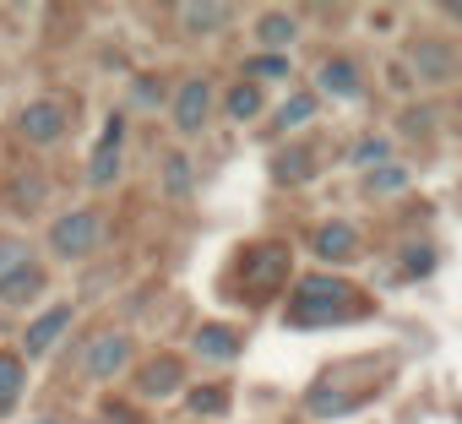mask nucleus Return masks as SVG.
<instances>
[{"label":"nucleus","instance_id":"f257e3e1","mask_svg":"<svg viewBox=\"0 0 462 424\" xmlns=\"http://www.w3.org/2000/svg\"><path fill=\"white\" fill-rule=\"evenodd\" d=\"M370 305L359 300V289L343 283V278H332V272H310L289 294V321L294 327H332V321H354Z\"/></svg>","mask_w":462,"mask_h":424},{"label":"nucleus","instance_id":"f03ea898","mask_svg":"<svg viewBox=\"0 0 462 424\" xmlns=\"http://www.w3.org/2000/svg\"><path fill=\"white\" fill-rule=\"evenodd\" d=\"M235 294L228 300H240V305H267L273 294H283L289 283V251L283 245H245V256L235 262Z\"/></svg>","mask_w":462,"mask_h":424},{"label":"nucleus","instance_id":"7ed1b4c3","mask_svg":"<svg viewBox=\"0 0 462 424\" xmlns=\"http://www.w3.org/2000/svg\"><path fill=\"white\" fill-rule=\"evenodd\" d=\"M98 245H104V218H98V212H88V207H77V212H66V218L50 224V251L60 262H82Z\"/></svg>","mask_w":462,"mask_h":424},{"label":"nucleus","instance_id":"20e7f679","mask_svg":"<svg viewBox=\"0 0 462 424\" xmlns=\"http://www.w3.org/2000/svg\"><path fill=\"white\" fill-rule=\"evenodd\" d=\"M125 364H131V337H125V332H98V337L82 348V359H77V370H82L88 381H115Z\"/></svg>","mask_w":462,"mask_h":424},{"label":"nucleus","instance_id":"39448f33","mask_svg":"<svg viewBox=\"0 0 462 424\" xmlns=\"http://www.w3.org/2000/svg\"><path fill=\"white\" fill-rule=\"evenodd\" d=\"M66 125H71V115H66V104H55V98H39V104H28V109L17 115V131H23L28 142H39V147L60 142Z\"/></svg>","mask_w":462,"mask_h":424},{"label":"nucleus","instance_id":"423d86ee","mask_svg":"<svg viewBox=\"0 0 462 424\" xmlns=\"http://www.w3.org/2000/svg\"><path fill=\"white\" fill-rule=\"evenodd\" d=\"M207 109H212V82L207 77H190L180 93H174V131L180 136H196L207 125Z\"/></svg>","mask_w":462,"mask_h":424},{"label":"nucleus","instance_id":"0eeeda50","mask_svg":"<svg viewBox=\"0 0 462 424\" xmlns=\"http://www.w3.org/2000/svg\"><path fill=\"white\" fill-rule=\"evenodd\" d=\"M120 142H125V120L120 115H109V125H104V136H98V147H93V158H88V185H115V174H120Z\"/></svg>","mask_w":462,"mask_h":424},{"label":"nucleus","instance_id":"6e6552de","mask_svg":"<svg viewBox=\"0 0 462 424\" xmlns=\"http://www.w3.org/2000/svg\"><path fill=\"white\" fill-rule=\"evenodd\" d=\"M180 381H185L180 359H174V354H158V359H147V364H142L136 392H142V397H174V392H180Z\"/></svg>","mask_w":462,"mask_h":424},{"label":"nucleus","instance_id":"1a4fd4ad","mask_svg":"<svg viewBox=\"0 0 462 424\" xmlns=\"http://www.w3.org/2000/svg\"><path fill=\"white\" fill-rule=\"evenodd\" d=\"M66 327H71V305H55V310H44V316L28 327V337H23V343H28V359H44V354L60 343V332H66Z\"/></svg>","mask_w":462,"mask_h":424},{"label":"nucleus","instance_id":"9d476101","mask_svg":"<svg viewBox=\"0 0 462 424\" xmlns=\"http://www.w3.org/2000/svg\"><path fill=\"white\" fill-rule=\"evenodd\" d=\"M174 23H180L190 39H207V33H223L228 23H235V6H180Z\"/></svg>","mask_w":462,"mask_h":424},{"label":"nucleus","instance_id":"9b49d317","mask_svg":"<svg viewBox=\"0 0 462 424\" xmlns=\"http://www.w3.org/2000/svg\"><path fill=\"white\" fill-rule=\"evenodd\" d=\"M316 256H321V262H354V256H359V229H354V224H327V229H316Z\"/></svg>","mask_w":462,"mask_h":424},{"label":"nucleus","instance_id":"f8f14e48","mask_svg":"<svg viewBox=\"0 0 462 424\" xmlns=\"http://www.w3.org/2000/svg\"><path fill=\"white\" fill-rule=\"evenodd\" d=\"M413 71H419L424 82H451L457 60H451V50H446V44L424 39V44H413Z\"/></svg>","mask_w":462,"mask_h":424},{"label":"nucleus","instance_id":"ddd939ff","mask_svg":"<svg viewBox=\"0 0 462 424\" xmlns=\"http://www.w3.org/2000/svg\"><path fill=\"white\" fill-rule=\"evenodd\" d=\"M294 33H300V23H294L289 12H267V17L256 23V39H262L267 55H283V50L294 44Z\"/></svg>","mask_w":462,"mask_h":424},{"label":"nucleus","instance_id":"4468645a","mask_svg":"<svg viewBox=\"0 0 462 424\" xmlns=\"http://www.w3.org/2000/svg\"><path fill=\"white\" fill-rule=\"evenodd\" d=\"M196 354L228 364V359H240V337L228 332V327H201V332H196Z\"/></svg>","mask_w":462,"mask_h":424},{"label":"nucleus","instance_id":"2eb2a0df","mask_svg":"<svg viewBox=\"0 0 462 424\" xmlns=\"http://www.w3.org/2000/svg\"><path fill=\"white\" fill-rule=\"evenodd\" d=\"M321 93H332V98H359L365 82H359V71H354L348 60H327V66H321Z\"/></svg>","mask_w":462,"mask_h":424},{"label":"nucleus","instance_id":"dca6fc26","mask_svg":"<svg viewBox=\"0 0 462 424\" xmlns=\"http://www.w3.org/2000/svg\"><path fill=\"white\" fill-rule=\"evenodd\" d=\"M273 174H278V180H289V185H305V180L316 174V152H310V147H289V152H278Z\"/></svg>","mask_w":462,"mask_h":424},{"label":"nucleus","instance_id":"f3484780","mask_svg":"<svg viewBox=\"0 0 462 424\" xmlns=\"http://www.w3.org/2000/svg\"><path fill=\"white\" fill-rule=\"evenodd\" d=\"M39 294H44V267H23L12 283H0V300H6V305H28Z\"/></svg>","mask_w":462,"mask_h":424},{"label":"nucleus","instance_id":"a211bd4d","mask_svg":"<svg viewBox=\"0 0 462 424\" xmlns=\"http://www.w3.org/2000/svg\"><path fill=\"white\" fill-rule=\"evenodd\" d=\"M23 386H28V370H23V359H17V354H0V413H6V408L23 397Z\"/></svg>","mask_w":462,"mask_h":424},{"label":"nucleus","instance_id":"6ab92c4d","mask_svg":"<svg viewBox=\"0 0 462 424\" xmlns=\"http://www.w3.org/2000/svg\"><path fill=\"white\" fill-rule=\"evenodd\" d=\"M23 267H33V256H28V240H12V235H0V283H12Z\"/></svg>","mask_w":462,"mask_h":424},{"label":"nucleus","instance_id":"aec40b11","mask_svg":"<svg viewBox=\"0 0 462 424\" xmlns=\"http://www.w3.org/2000/svg\"><path fill=\"white\" fill-rule=\"evenodd\" d=\"M228 120H251V115H262V88L256 82H240V88H228Z\"/></svg>","mask_w":462,"mask_h":424},{"label":"nucleus","instance_id":"412c9836","mask_svg":"<svg viewBox=\"0 0 462 424\" xmlns=\"http://www.w3.org/2000/svg\"><path fill=\"white\" fill-rule=\"evenodd\" d=\"M310 115H316V93H294V98L278 104V125H283V131H300Z\"/></svg>","mask_w":462,"mask_h":424},{"label":"nucleus","instance_id":"4be33fe9","mask_svg":"<svg viewBox=\"0 0 462 424\" xmlns=\"http://www.w3.org/2000/svg\"><path fill=\"white\" fill-rule=\"evenodd\" d=\"M163 190L169 196H190V158L185 152H169L163 158Z\"/></svg>","mask_w":462,"mask_h":424},{"label":"nucleus","instance_id":"5701e85b","mask_svg":"<svg viewBox=\"0 0 462 424\" xmlns=\"http://www.w3.org/2000/svg\"><path fill=\"white\" fill-rule=\"evenodd\" d=\"M185 402H190V413H223V408H228V397H223L217 386H201V392H190Z\"/></svg>","mask_w":462,"mask_h":424},{"label":"nucleus","instance_id":"b1692460","mask_svg":"<svg viewBox=\"0 0 462 424\" xmlns=\"http://www.w3.org/2000/svg\"><path fill=\"white\" fill-rule=\"evenodd\" d=\"M245 71L251 77H289V55H256Z\"/></svg>","mask_w":462,"mask_h":424},{"label":"nucleus","instance_id":"393cba45","mask_svg":"<svg viewBox=\"0 0 462 424\" xmlns=\"http://www.w3.org/2000/svg\"><path fill=\"white\" fill-rule=\"evenodd\" d=\"M354 163H365V169H375V163H386V142H381V136H370V142H359V147H354Z\"/></svg>","mask_w":462,"mask_h":424},{"label":"nucleus","instance_id":"a878e982","mask_svg":"<svg viewBox=\"0 0 462 424\" xmlns=\"http://www.w3.org/2000/svg\"><path fill=\"white\" fill-rule=\"evenodd\" d=\"M402 169H370V190H402Z\"/></svg>","mask_w":462,"mask_h":424},{"label":"nucleus","instance_id":"bb28decb","mask_svg":"<svg viewBox=\"0 0 462 424\" xmlns=\"http://www.w3.org/2000/svg\"><path fill=\"white\" fill-rule=\"evenodd\" d=\"M39 196H44V180H17V212H33Z\"/></svg>","mask_w":462,"mask_h":424},{"label":"nucleus","instance_id":"cd10ccee","mask_svg":"<svg viewBox=\"0 0 462 424\" xmlns=\"http://www.w3.org/2000/svg\"><path fill=\"white\" fill-rule=\"evenodd\" d=\"M430 120H435V109H408L402 115V131H430Z\"/></svg>","mask_w":462,"mask_h":424},{"label":"nucleus","instance_id":"c85d7f7f","mask_svg":"<svg viewBox=\"0 0 462 424\" xmlns=\"http://www.w3.org/2000/svg\"><path fill=\"white\" fill-rule=\"evenodd\" d=\"M430 267H435L430 245H413V256H408V272H430Z\"/></svg>","mask_w":462,"mask_h":424},{"label":"nucleus","instance_id":"c756f323","mask_svg":"<svg viewBox=\"0 0 462 424\" xmlns=\"http://www.w3.org/2000/svg\"><path fill=\"white\" fill-rule=\"evenodd\" d=\"M39 424H60V419H39Z\"/></svg>","mask_w":462,"mask_h":424}]
</instances>
